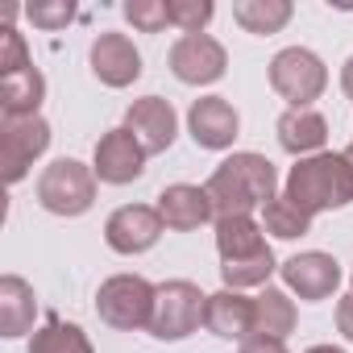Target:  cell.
Returning <instances> with one entry per match:
<instances>
[{"instance_id":"cell-9","label":"cell","mask_w":353,"mask_h":353,"mask_svg":"<svg viewBox=\"0 0 353 353\" xmlns=\"http://www.w3.org/2000/svg\"><path fill=\"white\" fill-rule=\"evenodd\" d=\"M145 150H141V141L121 125V129H108L100 141H96V158H92V170H96V179L100 183H112V188H121V183H133V179H141V170H145Z\"/></svg>"},{"instance_id":"cell-13","label":"cell","mask_w":353,"mask_h":353,"mask_svg":"<svg viewBox=\"0 0 353 353\" xmlns=\"http://www.w3.org/2000/svg\"><path fill=\"white\" fill-rule=\"evenodd\" d=\"M188 129H192L196 145H204V150H229L237 141L241 117H237V108L225 96H204V100H196L188 108Z\"/></svg>"},{"instance_id":"cell-27","label":"cell","mask_w":353,"mask_h":353,"mask_svg":"<svg viewBox=\"0 0 353 353\" xmlns=\"http://www.w3.org/2000/svg\"><path fill=\"white\" fill-rule=\"evenodd\" d=\"M170 9V26H179L183 34H204V26L212 21V0H166Z\"/></svg>"},{"instance_id":"cell-30","label":"cell","mask_w":353,"mask_h":353,"mask_svg":"<svg viewBox=\"0 0 353 353\" xmlns=\"http://www.w3.org/2000/svg\"><path fill=\"white\" fill-rule=\"evenodd\" d=\"M336 332H341L345 341H353V291L336 303Z\"/></svg>"},{"instance_id":"cell-4","label":"cell","mask_w":353,"mask_h":353,"mask_svg":"<svg viewBox=\"0 0 353 353\" xmlns=\"http://www.w3.org/2000/svg\"><path fill=\"white\" fill-rule=\"evenodd\" d=\"M38 204L54 216H83L96 204V170L75 158L50 162L38 179Z\"/></svg>"},{"instance_id":"cell-20","label":"cell","mask_w":353,"mask_h":353,"mask_svg":"<svg viewBox=\"0 0 353 353\" xmlns=\"http://www.w3.org/2000/svg\"><path fill=\"white\" fill-rule=\"evenodd\" d=\"M262 233L266 229L254 216H221L216 221V254H221V262H245V258H258L262 250H270Z\"/></svg>"},{"instance_id":"cell-24","label":"cell","mask_w":353,"mask_h":353,"mask_svg":"<svg viewBox=\"0 0 353 353\" xmlns=\"http://www.w3.org/2000/svg\"><path fill=\"white\" fill-rule=\"evenodd\" d=\"M262 229H266V233H274L279 241H295V237L312 233V216H307V212H299L287 196H274V200L262 208Z\"/></svg>"},{"instance_id":"cell-33","label":"cell","mask_w":353,"mask_h":353,"mask_svg":"<svg viewBox=\"0 0 353 353\" xmlns=\"http://www.w3.org/2000/svg\"><path fill=\"white\" fill-rule=\"evenodd\" d=\"M307 353H345V349H336V345H312Z\"/></svg>"},{"instance_id":"cell-21","label":"cell","mask_w":353,"mask_h":353,"mask_svg":"<svg viewBox=\"0 0 353 353\" xmlns=\"http://www.w3.org/2000/svg\"><path fill=\"white\" fill-rule=\"evenodd\" d=\"M295 299L279 287H262V295H254V336H270V341H287L295 332Z\"/></svg>"},{"instance_id":"cell-25","label":"cell","mask_w":353,"mask_h":353,"mask_svg":"<svg viewBox=\"0 0 353 353\" xmlns=\"http://www.w3.org/2000/svg\"><path fill=\"white\" fill-rule=\"evenodd\" d=\"M274 254L262 250L258 258H245V262H221V279L229 291H245V287H266L270 274H274Z\"/></svg>"},{"instance_id":"cell-18","label":"cell","mask_w":353,"mask_h":353,"mask_svg":"<svg viewBox=\"0 0 353 353\" xmlns=\"http://www.w3.org/2000/svg\"><path fill=\"white\" fill-rule=\"evenodd\" d=\"M42 100H46V79L38 67H26V71H13L0 79V112H5V121L38 117Z\"/></svg>"},{"instance_id":"cell-32","label":"cell","mask_w":353,"mask_h":353,"mask_svg":"<svg viewBox=\"0 0 353 353\" xmlns=\"http://www.w3.org/2000/svg\"><path fill=\"white\" fill-rule=\"evenodd\" d=\"M341 92L353 100V54L345 59V67H341Z\"/></svg>"},{"instance_id":"cell-2","label":"cell","mask_w":353,"mask_h":353,"mask_svg":"<svg viewBox=\"0 0 353 353\" xmlns=\"http://www.w3.org/2000/svg\"><path fill=\"white\" fill-rule=\"evenodd\" d=\"M283 196L307 216L345 208V204H353V166L345 162V154L299 158L283 183Z\"/></svg>"},{"instance_id":"cell-28","label":"cell","mask_w":353,"mask_h":353,"mask_svg":"<svg viewBox=\"0 0 353 353\" xmlns=\"http://www.w3.org/2000/svg\"><path fill=\"white\" fill-rule=\"evenodd\" d=\"M26 67H34V59L26 50V38L13 26H5V34H0V79L13 75V71H26Z\"/></svg>"},{"instance_id":"cell-19","label":"cell","mask_w":353,"mask_h":353,"mask_svg":"<svg viewBox=\"0 0 353 353\" xmlns=\"http://www.w3.org/2000/svg\"><path fill=\"white\" fill-rule=\"evenodd\" d=\"M38 316V295L21 274L0 279V336H21L34 328Z\"/></svg>"},{"instance_id":"cell-29","label":"cell","mask_w":353,"mask_h":353,"mask_svg":"<svg viewBox=\"0 0 353 353\" xmlns=\"http://www.w3.org/2000/svg\"><path fill=\"white\" fill-rule=\"evenodd\" d=\"M26 17L38 30H63L75 17V5H71V0H59V5H26Z\"/></svg>"},{"instance_id":"cell-10","label":"cell","mask_w":353,"mask_h":353,"mask_svg":"<svg viewBox=\"0 0 353 353\" xmlns=\"http://www.w3.org/2000/svg\"><path fill=\"white\" fill-rule=\"evenodd\" d=\"M162 229H166V225H162L158 208H150V204H125V208H117V212L108 216L104 241H108V250L133 258V254L154 250V241L162 237Z\"/></svg>"},{"instance_id":"cell-22","label":"cell","mask_w":353,"mask_h":353,"mask_svg":"<svg viewBox=\"0 0 353 353\" xmlns=\"http://www.w3.org/2000/svg\"><path fill=\"white\" fill-rule=\"evenodd\" d=\"M291 13H295L291 0H237L233 5V21L245 34H262V38L279 34L291 21Z\"/></svg>"},{"instance_id":"cell-12","label":"cell","mask_w":353,"mask_h":353,"mask_svg":"<svg viewBox=\"0 0 353 353\" xmlns=\"http://www.w3.org/2000/svg\"><path fill=\"white\" fill-rule=\"evenodd\" d=\"M125 129L141 141L145 154H166V150L174 145V133H179V117H174L170 100H162V96H141V100L129 104Z\"/></svg>"},{"instance_id":"cell-14","label":"cell","mask_w":353,"mask_h":353,"mask_svg":"<svg viewBox=\"0 0 353 353\" xmlns=\"http://www.w3.org/2000/svg\"><path fill=\"white\" fill-rule=\"evenodd\" d=\"M92 75L104 88H129L141 79V54L125 34H100L92 42Z\"/></svg>"},{"instance_id":"cell-6","label":"cell","mask_w":353,"mask_h":353,"mask_svg":"<svg viewBox=\"0 0 353 353\" xmlns=\"http://www.w3.org/2000/svg\"><path fill=\"white\" fill-rule=\"evenodd\" d=\"M204 307H208V295H204L196 283L170 279V283L158 287L150 332H154L158 341H183V336H192V332L204 324Z\"/></svg>"},{"instance_id":"cell-11","label":"cell","mask_w":353,"mask_h":353,"mask_svg":"<svg viewBox=\"0 0 353 353\" xmlns=\"http://www.w3.org/2000/svg\"><path fill=\"white\" fill-rule=\"evenodd\" d=\"M279 270H283L287 291H295V295H299V299H307V303L328 299V295L341 287V262H336L332 254H320V250L291 254Z\"/></svg>"},{"instance_id":"cell-26","label":"cell","mask_w":353,"mask_h":353,"mask_svg":"<svg viewBox=\"0 0 353 353\" xmlns=\"http://www.w3.org/2000/svg\"><path fill=\"white\" fill-rule=\"evenodd\" d=\"M125 21L141 34H162L170 26L166 0H125Z\"/></svg>"},{"instance_id":"cell-35","label":"cell","mask_w":353,"mask_h":353,"mask_svg":"<svg viewBox=\"0 0 353 353\" xmlns=\"http://www.w3.org/2000/svg\"><path fill=\"white\" fill-rule=\"evenodd\" d=\"M349 283H353V279H349Z\"/></svg>"},{"instance_id":"cell-31","label":"cell","mask_w":353,"mask_h":353,"mask_svg":"<svg viewBox=\"0 0 353 353\" xmlns=\"http://www.w3.org/2000/svg\"><path fill=\"white\" fill-rule=\"evenodd\" d=\"M241 353H287V345L270 341V336H250V341H241Z\"/></svg>"},{"instance_id":"cell-1","label":"cell","mask_w":353,"mask_h":353,"mask_svg":"<svg viewBox=\"0 0 353 353\" xmlns=\"http://www.w3.org/2000/svg\"><path fill=\"white\" fill-rule=\"evenodd\" d=\"M279 188V170L266 154H229L212 174H208V200L216 221L221 216H250L254 208H266Z\"/></svg>"},{"instance_id":"cell-5","label":"cell","mask_w":353,"mask_h":353,"mask_svg":"<svg viewBox=\"0 0 353 353\" xmlns=\"http://www.w3.org/2000/svg\"><path fill=\"white\" fill-rule=\"evenodd\" d=\"M270 88L291 108H312V100H320L328 88V67L307 46H287L270 59Z\"/></svg>"},{"instance_id":"cell-3","label":"cell","mask_w":353,"mask_h":353,"mask_svg":"<svg viewBox=\"0 0 353 353\" xmlns=\"http://www.w3.org/2000/svg\"><path fill=\"white\" fill-rule=\"evenodd\" d=\"M154 299H158V287L145 283L141 274H112L96 291V316L117 332H137V328H150Z\"/></svg>"},{"instance_id":"cell-23","label":"cell","mask_w":353,"mask_h":353,"mask_svg":"<svg viewBox=\"0 0 353 353\" xmlns=\"http://www.w3.org/2000/svg\"><path fill=\"white\" fill-rule=\"evenodd\" d=\"M30 353H96L88 332L79 324H63V320H46V328L34 332Z\"/></svg>"},{"instance_id":"cell-17","label":"cell","mask_w":353,"mask_h":353,"mask_svg":"<svg viewBox=\"0 0 353 353\" xmlns=\"http://www.w3.org/2000/svg\"><path fill=\"white\" fill-rule=\"evenodd\" d=\"M324 141H328V121L316 108H287L279 117V145L287 154L312 158V154H324Z\"/></svg>"},{"instance_id":"cell-34","label":"cell","mask_w":353,"mask_h":353,"mask_svg":"<svg viewBox=\"0 0 353 353\" xmlns=\"http://www.w3.org/2000/svg\"><path fill=\"white\" fill-rule=\"evenodd\" d=\"M345 162H349V166H353V141H349V150H345Z\"/></svg>"},{"instance_id":"cell-8","label":"cell","mask_w":353,"mask_h":353,"mask_svg":"<svg viewBox=\"0 0 353 353\" xmlns=\"http://www.w3.org/2000/svg\"><path fill=\"white\" fill-rule=\"evenodd\" d=\"M166 63H170V71H174V79H179V83L200 88V83H216L225 75L229 54H225V46L212 34H183L179 42L170 46Z\"/></svg>"},{"instance_id":"cell-16","label":"cell","mask_w":353,"mask_h":353,"mask_svg":"<svg viewBox=\"0 0 353 353\" xmlns=\"http://www.w3.org/2000/svg\"><path fill=\"white\" fill-rule=\"evenodd\" d=\"M204 324L225 336V341H250L254 336V299H245L241 291H216L208 295V307H204Z\"/></svg>"},{"instance_id":"cell-7","label":"cell","mask_w":353,"mask_h":353,"mask_svg":"<svg viewBox=\"0 0 353 353\" xmlns=\"http://www.w3.org/2000/svg\"><path fill=\"white\" fill-rule=\"evenodd\" d=\"M50 145V125L42 117H26V121H5L0 125V166H5V183L17 188L30 166L46 154Z\"/></svg>"},{"instance_id":"cell-15","label":"cell","mask_w":353,"mask_h":353,"mask_svg":"<svg viewBox=\"0 0 353 353\" xmlns=\"http://www.w3.org/2000/svg\"><path fill=\"white\" fill-rule=\"evenodd\" d=\"M154 208H158L162 225L174 229V233H192V229H200V225H208L216 216L208 192L196 188V183H170V188H162V196H158Z\"/></svg>"}]
</instances>
